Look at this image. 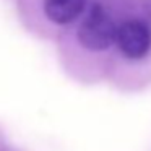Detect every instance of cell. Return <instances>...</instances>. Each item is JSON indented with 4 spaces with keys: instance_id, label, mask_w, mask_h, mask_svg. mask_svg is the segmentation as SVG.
Listing matches in <instances>:
<instances>
[{
    "instance_id": "cell-1",
    "label": "cell",
    "mask_w": 151,
    "mask_h": 151,
    "mask_svg": "<svg viewBox=\"0 0 151 151\" xmlns=\"http://www.w3.org/2000/svg\"><path fill=\"white\" fill-rule=\"evenodd\" d=\"M115 28L112 18L101 5L94 4L88 10L78 28V41L85 49L93 52L106 50L115 42Z\"/></svg>"
},
{
    "instance_id": "cell-2",
    "label": "cell",
    "mask_w": 151,
    "mask_h": 151,
    "mask_svg": "<svg viewBox=\"0 0 151 151\" xmlns=\"http://www.w3.org/2000/svg\"><path fill=\"white\" fill-rule=\"evenodd\" d=\"M115 42L127 59L140 60L151 49V29L140 20H128L117 28Z\"/></svg>"
},
{
    "instance_id": "cell-3",
    "label": "cell",
    "mask_w": 151,
    "mask_h": 151,
    "mask_svg": "<svg viewBox=\"0 0 151 151\" xmlns=\"http://www.w3.org/2000/svg\"><path fill=\"white\" fill-rule=\"evenodd\" d=\"M86 0H46L44 12L55 24H68L81 15Z\"/></svg>"
}]
</instances>
